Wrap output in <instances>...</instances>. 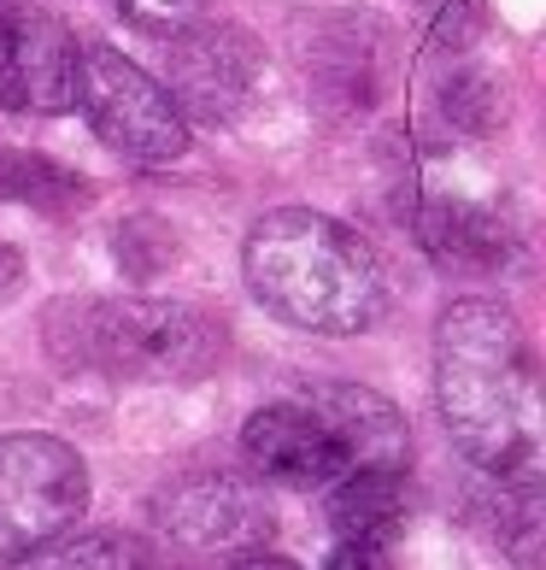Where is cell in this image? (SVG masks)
I'll return each mask as SVG.
<instances>
[{"label": "cell", "mask_w": 546, "mask_h": 570, "mask_svg": "<svg viewBox=\"0 0 546 570\" xmlns=\"http://www.w3.org/2000/svg\"><path fill=\"white\" fill-rule=\"evenodd\" d=\"M206 12H212V0H123V18L153 36H177L188 24H200Z\"/></svg>", "instance_id": "9a60e30c"}, {"label": "cell", "mask_w": 546, "mask_h": 570, "mask_svg": "<svg viewBox=\"0 0 546 570\" xmlns=\"http://www.w3.org/2000/svg\"><path fill=\"white\" fill-rule=\"evenodd\" d=\"M241 453L254 464V476L277 482V489H329L353 471L347 441L335 435V424L311 406V400H277L259 406L241 430Z\"/></svg>", "instance_id": "ba28073f"}, {"label": "cell", "mask_w": 546, "mask_h": 570, "mask_svg": "<svg viewBox=\"0 0 546 570\" xmlns=\"http://www.w3.org/2000/svg\"><path fill=\"white\" fill-rule=\"evenodd\" d=\"M329 570H394V559H388V547H376V541H335Z\"/></svg>", "instance_id": "e0dca14e"}, {"label": "cell", "mask_w": 546, "mask_h": 570, "mask_svg": "<svg viewBox=\"0 0 546 570\" xmlns=\"http://www.w3.org/2000/svg\"><path fill=\"white\" fill-rule=\"evenodd\" d=\"M48 347L77 371L123 383H195L218 365L224 330L182 301H66L48 312Z\"/></svg>", "instance_id": "3957f363"}, {"label": "cell", "mask_w": 546, "mask_h": 570, "mask_svg": "<svg viewBox=\"0 0 546 570\" xmlns=\"http://www.w3.org/2000/svg\"><path fill=\"white\" fill-rule=\"evenodd\" d=\"M0 200L36 206V213H77L89 200V177L41 154H24V147H0Z\"/></svg>", "instance_id": "5bb4252c"}, {"label": "cell", "mask_w": 546, "mask_h": 570, "mask_svg": "<svg viewBox=\"0 0 546 570\" xmlns=\"http://www.w3.org/2000/svg\"><path fill=\"white\" fill-rule=\"evenodd\" d=\"M147 570H165V564H159V559H147Z\"/></svg>", "instance_id": "ffe728a7"}, {"label": "cell", "mask_w": 546, "mask_h": 570, "mask_svg": "<svg viewBox=\"0 0 546 570\" xmlns=\"http://www.w3.org/2000/svg\"><path fill=\"white\" fill-rule=\"evenodd\" d=\"M247 288L265 312L311 335H359L383 318L388 277L359 229L306 206L265 213L247 229Z\"/></svg>", "instance_id": "7a4b0ae2"}, {"label": "cell", "mask_w": 546, "mask_h": 570, "mask_svg": "<svg viewBox=\"0 0 546 570\" xmlns=\"http://www.w3.org/2000/svg\"><path fill=\"white\" fill-rule=\"evenodd\" d=\"M417 236H424L429 259H440L447 271H465V277L499 271L512 259V229L488 206H470V200H429L417 213Z\"/></svg>", "instance_id": "7c38bea8"}, {"label": "cell", "mask_w": 546, "mask_h": 570, "mask_svg": "<svg viewBox=\"0 0 546 570\" xmlns=\"http://www.w3.org/2000/svg\"><path fill=\"white\" fill-rule=\"evenodd\" d=\"M300 400H311V406L335 424V435L347 441L353 471H370V464H406L411 459L406 417L394 412L383 394H370L359 383H318V389H306Z\"/></svg>", "instance_id": "30bf717a"}, {"label": "cell", "mask_w": 546, "mask_h": 570, "mask_svg": "<svg viewBox=\"0 0 546 570\" xmlns=\"http://www.w3.org/2000/svg\"><path fill=\"white\" fill-rule=\"evenodd\" d=\"M229 570H300V564H294V559H277V553H265V547H259V553H241Z\"/></svg>", "instance_id": "ac0fdd59"}, {"label": "cell", "mask_w": 546, "mask_h": 570, "mask_svg": "<svg viewBox=\"0 0 546 570\" xmlns=\"http://www.w3.org/2000/svg\"><path fill=\"white\" fill-rule=\"evenodd\" d=\"M0 107H7V12H0Z\"/></svg>", "instance_id": "d6986e66"}, {"label": "cell", "mask_w": 546, "mask_h": 570, "mask_svg": "<svg viewBox=\"0 0 546 570\" xmlns=\"http://www.w3.org/2000/svg\"><path fill=\"white\" fill-rule=\"evenodd\" d=\"M71 107L130 165H171L188 154V124L171 95L107 41H82L71 59Z\"/></svg>", "instance_id": "277c9868"}, {"label": "cell", "mask_w": 546, "mask_h": 570, "mask_svg": "<svg viewBox=\"0 0 546 570\" xmlns=\"http://www.w3.org/2000/svg\"><path fill=\"white\" fill-rule=\"evenodd\" d=\"M147 547L123 530H59L53 541L18 553L12 570H147Z\"/></svg>", "instance_id": "4fadbf2b"}, {"label": "cell", "mask_w": 546, "mask_h": 570, "mask_svg": "<svg viewBox=\"0 0 546 570\" xmlns=\"http://www.w3.org/2000/svg\"><path fill=\"white\" fill-rule=\"evenodd\" d=\"M259 41L236 30V24H212V18H200V24H188L171 36V53H165V82L159 89L171 95V107L200 124H224L241 112V100L254 95L259 82Z\"/></svg>", "instance_id": "52a82bcc"}, {"label": "cell", "mask_w": 546, "mask_h": 570, "mask_svg": "<svg viewBox=\"0 0 546 570\" xmlns=\"http://www.w3.org/2000/svg\"><path fill=\"white\" fill-rule=\"evenodd\" d=\"M435 406L476 471L535 482L546 453L540 371L517 312L499 301H453L435 324Z\"/></svg>", "instance_id": "6da1fadb"}, {"label": "cell", "mask_w": 546, "mask_h": 570, "mask_svg": "<svg viewBox=\"0 0 546 570\" xmlns=\"http://www.w3.org/2000/svg\"><path fill=\"white\" fill-rule=\"evenodd\" d=\"M411 494H406V464H370L329 482V530L335 541H376L388 547L406 530Z\"/></svg>", "instance_id": "8fae6325"}, {"label": "cell", "mask_w": 546, "mask_h": 570, "mask_svg": "<svg viewBox=\"0 0 546 570\" xmlns=\"http://www.w3.org/2000/svg\"><path fill=\"white\" fill-rule=\"evenodd\" d=\"M270 500L236 471H188L153 494V530L195 559H241L270 541Z\"/></svg>", "instance_id": "8992f818"}, {"label": "cell", "mask_w": 546, "mask_h": 570, "mask_svg": "<svg viewBox=\"0 0 546 570\" xmlns=\"http://www.w3.org/2000/svg\"><path fill=\"white\" fill-rule=\"evenodd\" d=\"M71 59L77 41L66 36V24L36 12H7V107H71Z\"/></svg>", "instance_id": "9c48e42d"}, {"label": "cell", "mask_w": 546, "mask_h": 570, "mask_svg": "<svg viewBox=\"0 0 546 570\" xmlns=\"http://www.w3.org/2000/svg\"><path fill=\"white\" fill-rule=\"evenodd\" d=\"M447 112L465 118L470 130H488V124L499 118V107H494V82H482V77H453V82H447Z\"/></svg>", "instance_id": "2e32d148"}, {"label": "cell", "mask_w": 546, "mask_h": 570, "mask_svg": "<svg viewBox=\"0 0 546 570\" xmlns=\"http://www.w3.org/2000/svg\"><path fill=\"white\" fill-rule=\"evenodd\" d=\"M89 512V464L59 435H0V559L53 541Z\"/></svg>", "instance_id": "5b68a950"}]
</instances>
